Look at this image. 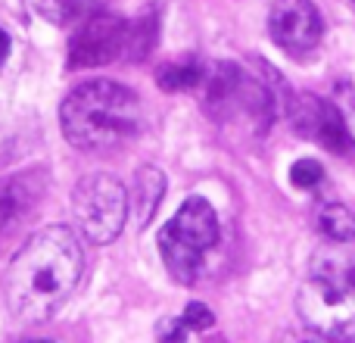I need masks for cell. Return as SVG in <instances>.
Masks as SVG:
<instances>
[{
	"mask_svg": "<svg viewBox=\"0 0 355 343\" xmlns=\"http://www.w3.org/2000/svg\"><path fill=\"white\" fill-rule=\"evenodd\" d=\"M352 3H355V0H352Z\"/></svg>",
	"mask_w": 355,
	"mask_h": 343,
	"instance_id": "20",
	"label": "cell"
},
{
	"mask_svg": "<svg viewBox=\"0 0 355 343\" xmlns=\"http://www.w3.org/2000/svg\"><path fill=\"white\" fill-rule=\"evenodd\" d=\"M28 343H53V340H28Z\"/></svg>",
	"mask_w": 355,
	"mask_h": 343,
	"instance_id": "19",
	"label": "cell"
},
{
	"mask_svg": "<svg viewBox=\"0 0 355 343\" xmlns=\"http://www.w3.org/2000/svg\"><path fill=\"white\" fill-rule=\"evenodd\" d=\"M334 106L340 110V119L346 125V135H349L352 147H355V81H340L334 87Z\"/></svg>",
	"mask_w": 355,
	"mask_h": 343,
	"instance_id": "14",
	"label": "cell"
},
{
	"mask_svg": "<svg viewBox=\"0 0 355 343\" xmlns=\"http://www.w3.org/2000/svg\"><path fill=\"white\" fill-rule=\"evenodd\" d=\"M60 125L72 147L85 153H110L141 131V100L119 81H81L62 100Z\"/></svg>",
	"mask_w": 355,
	"mask_h": 343,
	"instance_id": "2",
	"label": "cell"
},
{
	"mask_svg": "<svg viewBox=\"0 0 355 343\" xmlns=\"http://www.w3.org/2000/svg\"><path fill=\"white\" fill-rule=\"evenodd\" d=\"M41 178L35 175H10L0 178V231L12 228L19 219L31 212L37 200H41Z\"/></svg>",
	"mask_w": 355,
	"mask_h": 343,
	"instance_id": "9",
	"label": "cell"
},
{
	"mask_svg": "<svg viewBox=\"0 0 355 343\" xmlns=\"http://www.w3.org/2000/svg\"><path fill=\"white\" fill-rule=\"evenodd\" d=\"M218 244V215L212 203L190 196L175 219L159 231V253L168 275L178 284H193L202 271V259Z\"/></svg>",
	"mask_w": 355,
	"mask_h": 343,
	"instance_id": "4",
	"label": "cell"
},
{
	"mask_svg": "<svg viewBox=\"0 0 355 343\" xmlns=\"http://www.w3.org/2000/svg\"><path fill=\"white\" fill-rule=\"evenodd\" d=\"M202 78H206V62H168L159 69V85L166 91H200Z\"/></svg>",
	"mask_w": 355,
	"mask_h": 343,
	"instance_id": "12",
	"label": "cell"
},
{
	"mask_svg": "<svg viewBox=\"0 0 355 343\" xmlns=\"http://www.w3.org/2000/svg\"><path fill=\"white\" fill-rule=\"evenodd\" d=\"M281 343H337V340H331V337H324V334H318V331L302 325V328H293V331L284 334Z\"/></svg>",
	"mask_w": 355,
	"mask_h": 343,
	"instance_id": "17",
	"label": "cell"
},
{
	"mask_svg": "<svg viewBox=\"0 0 355 343\" xmlns=\"http://www.w3.org/2000/svg\"><path fill=\"white\" fill-rule=\"evenodd\" d=\"M162 196H166V175L153 166L137 169L135 181H131V190H128V209H131V215H135L137 228L150 225V219L156 215Z\"/></svg>",
	"mask_w": 355,
	"mask_h": 343,
	"instance_id": "10",
	"label": "cell"
},
{
	"mask_svg": "<svg viewBox=\"0 0 355 343\" xmlns=\"http://www.w3.org/2000/svg\"><path fill=\"white\" fill-rule=\"evenodd\" d=\"M178 321H181L184 331H206V328L215 325V315L209 312L202 303H190V306L184 309V315H181Z\"/></svg>",
	"mask_w": 355,
	"mask_h": 343,
	"instance_id": "16",
	"label": "cell"
},
{
	"mask_svg": "<svg viewBox=\"0 0 355 343\" xmlns=\"http://www.w3.org/2000/svg\"><path fill=\"white\" fill-rule=\"evenodd\" d=\"M315 228H318V234L324 240H331V244H349V240H355L352 209L337 200H324L315 209Z\"/></svg>",
	"mask_w": 355,
	"mask_h": 343,
	"instance_id": "11",
	"label": "cell"
},
{
	"mask_svg": "<svg viewBox=\"0 0 355 343\" xmlns=\"http://www.w3.org/2000/svg\"><path fill=\"white\" fill-rule=\"evenodd\" d=\"M81 271H85V253L72 228H41L25 240L6 269V306L25 325L47 321L75 294Z\"/></svg>",
	"mask_w": 355,
	"mask_h": 343,
	"instance_id": "1",
	"label": "cell"
},
{
	"mask_svg": "<svg viewBox=\"0 0 355 343\" xmlns=\"http://www.w3.org/2000/svg\"><path fill=\"white\" fill-rule=\"evenodd\" d=\"M6 60H10V35H6L3 28H0V72H3Z\"/></svg>",
	"mask_w": 355,
	"mask_h": 343,
	"instance_id": "18",
	"label": "cell"
},
{
	"mask_svg": "<svg viewBox=\"0 0 355 343\" xmlns=\"http://www.w3.org/2000/svg\"><path fill=\"white\" fill-rule=\"evenodd\" d=\"M287 116L300 137H309V141L321 144V147L334 150V153H346L352 147L334 100L327 103V100L315 97V94H302V97H293L287 103Z\"/></svg>",
	"mask_w": 355,
	"mask_h": 343,
	"instance_id": "8",
	"label": "cell"
},
{
	"mask_svg": "<svg viewBox=\"0 0 355 343\" xmlns=\"http://www.w3.org/2000/svg\"><path fill=\"white\" fill-rule=\"evenodd\" d=\"M131 50V22L119 16H94L69 41V69H94Z\"/></svg>",
	"mask_w": 355,
	"mask_h": 343,
	"instance_id": "6",
	"label": "cell"
},
{
	"mask_svg": "<svg viewBox=\"0 0 355 343\" xmlns=\"http://www.w3.org/2000/svg\"><path fill=\"white\" fill-rule=\"evenodd\" d=\"M72 212L78 231L91 244H112L125 231V221L131 215L128 190L116 175H87L72 190Z\"/></svg>",
	"mask_w": 355,
	"mask_h": 343,
	"instance_id": "5",
	"label": "cell"
},
{
	"mask_svg": "<svg viewBox=\"0 0 355 343\" xmlns=\"http://www.w3.org/2000/svg\"><path fill=\"white\" fill-rule=\"evenodd\" d=\"M321 178H324V169H321L318 160H296L293 166H290V181H293V187L300 190H315L321 184Z\"/></svg>",
	"mask_w": 355,
	"mask_h": 343,
	"instance_id": "15",
	"label": "cell"
},
{
	"mask_svg": "<svg viewBox=\"0 0 355 343\" xmlns=\"http://www.w3.org/2000/svg\"><path fill=\"white\" fill-rule=\"evenodd\" d=\"M306 328L337 343H355V271L337 253H321L296 296Z\"/></svg>",
	"mask_w": 355,
	"mask_h": 343,
	"instance_id": "3",
	"label": "cell"
},
{
	"mask_svg": "<svg viewBox=\"0 0 355 343\" xmlns=\"http://www.w3.org/2000/svg\"><path fill=\"white\" fill-rule=\"evenodd\" d=\"M271 41L290 56L312 53L324 37V19L312 0H275L268 12Z\"/></svg>",
	"mask_w": 355,
	"mask_h": 343,
	"instance_id": "7",
	"label": "cell"
},
{
	"mask_svg": "<svg viewBox=\"0 0 355 343\" xmlns=\"http://www.w3.org/2000/svg\"><path fill=\"white\" fill-rule=\"evenodd\" d=\"M37 12H41L47 22L53 25H69L81 16L85 10V0H35Z\"/></svg>",
	"mask_w": 355,
	"mask_h": 343,
	"instance_id": "13",
	"label": "cell"
}]
</instances>
